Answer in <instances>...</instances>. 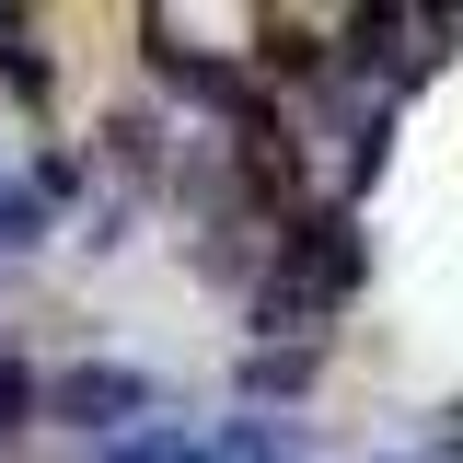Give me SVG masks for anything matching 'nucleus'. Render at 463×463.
I'll return each mask as SVG.
<instances>
[{
    "label": "nucleus",
    "instance_id": "3",
    "mask_svg": "<svg viewBox=\"0 0 463 463\" xmlns=\"http://www.w3.org/2000/svg\"><path fill=\"white\" fill-rule=\"evenodd\" d=\"M116 463H197V452H185V440L163 429V440H139V452H116Z\"/></svg>",
    "mask_w": 463,
    "mask_h": 463
},
{
    "label": "nucleus",
    "instance_id": "1",
    "mask_svg": "<svg viewBox=\"0 0 463 463\" xmlns=\"http://www.w3.org/2000/svg\"><path fill=\"white\" fill-rule=\"evenodd\" d=\"M58 405H70L81 429H105L116 405H139V383H128V371H81V383H70V394H58Z\"/></svg>",
    "mask_w": 463,
    "mask_h": 463
},
{
    "label": "nucleus",
    "instance_id": "2",
    "mask_svg": "<svg viewBox=\"0 0 463 463\" xmlns=\"http://www.w3.org/2000/svg\"><path fill=\"white\" fill-rule=\"evenodd\" d=\"M24 405H35V383H24V371L0 359V429H24Z\"/></svg>",
    "mask_w": 463,
    "mask_h": 463
}]
</instances>
